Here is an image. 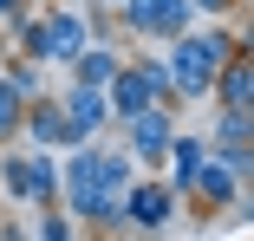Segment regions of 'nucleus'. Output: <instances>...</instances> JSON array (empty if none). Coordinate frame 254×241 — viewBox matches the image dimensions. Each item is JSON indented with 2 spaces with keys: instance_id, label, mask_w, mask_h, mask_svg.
Masks as SVG:
<instances>
[{
  "instance_id": "obj_1",
  "label": "nucleus",
  "mask_w": 254,
  "mask_h": 241,
  "mask_svg": "<svg viewBox=\"0 0 254 241\" xmlns=\"http://www.w3.org/2000/svg\"><path fill=\"white\" fill-rule=\"evenodd\" d=\"M228 53H235V26L228 20H195L176 39H163V65H170V85H176V105H209V85H215Z\"/></svg>"
},
{
  "instance_id": "obj_17",
  "label": "nucleus",
  "mask_w": 254,
  "mask_h": 241,
  "mask_svg": "<svg viewBox=\"0 0 254 241\" xmlns=\"http://www.w3.org/2000/svg\"><path fill=\"white\" fill-rule=\"evenodd\" d=\"M0 59H7V26H0Z\"/></svg>"
},
{
  "instance_id": "obj_8",
  "label": "nucleus",
  "mask_w": 254,
  "mask_h": 241,
  "mask_svg": "<svg viewBox=\"0 0 254 241\" xmlns=\"http://www.w3.org/2000/svg\"><path fill=\"white\" fill-rule=\"evenodd\" d=\"M157 98H150V85L137 78V65L124 59L111 78H105V111H111V124H124V118H137V111H150Z\"/></svg>"
},
{
  "instance_id": "obj_5",
  "label": "nucleus",
  "mask_w": 254,
  "mask_h": 241,
  "mask_svg": "<svg viewBox=\"0 0 254 241\" xmlns=\"http://www.w3.org/2000/svg\"><path fill=\"white\" fill-rule=\"evenodd\" d=\"M59 150H72V143H91V137H105V124H111V111H105V91L98 85H78V78H65L59 91Z\"/></svg>"
},
{
  "instance_id": "obj_9",
  "label": "nucleus",
  "mask_w": 254,
  "mask_h": 241,
  "mask_svg": "<svg viewBox=\"0 0 254 241\" xmlns=\"http://www.w3.org/2000/svg\"><path fill=\"white\" fill-rule=\"evenodd\" d=\"M59 202V150H26V209Z\"/></svg>"
},
{
  "instance_id": "obj_11",
  "label": "nucleus",
  "mask_w": 254,
  "mask_h": 241,
  "mask_svg": "<svg viewBox=\"0 0 254 241\" xmlns=\"http://www.w3.org/2000/svg\"><path fill=\"white\" fill-rule=\"evenodd\" d=\"M248 137H254V111H222V105H215V124L202 130L209 150H228V143H248Z\"/></svg>"
},
{
  "instance_id": "obj_12",
  "label": "nucleus",
  "mask_w": 254,
  "mask_h": 241,
  "mask_svg": "<svg viewBox=\"0 0 254 241\" xmlns=\"http://www.w3.org/2000/svg\"><path fill=\"white\" fill-rule=\"evenodd\" d=\"M0 78H7L20 98H39V91H46V65L26 59V53H7V59H0Z\"/></svg>"
},
{
  "instance_id": "obj_10",
  "label": "nucleus",
  "mask_w": 254,
  "mask_h": 241,
  "mask_svg": "<svg viewBox=\"0 0 254 241\" xmlns=\"http://www.w3.org/2000/svg\"><path fill=\"white\" fill-rule=\"evenodd\" d=\"M130 65H137V78L150 85V98H157V105H176V85H170V65H163V46H137V53H124Z\"/></svg>"
},
{
  "instance_id": "obj_16",
  "label": "nucleus",
  "mask_w": 254,
  "mask_h": 241,
  "mask_svg": "<svg viewBox=\"0 0 254 241\" xmlns=\"http://www.w3.org/2000/svg\"><path fill=\"white\" fill-rule=\"evenodd\" d=\"M33 7H39V0H0V26H13V20L33 13Z\"/></svg>"
},
{
  "instance_id": "obj_6",
  "label": "nucleus",
  "mask_w": 254,
  "mask_h": 241,
  "mask_svg": "<svg viewBox=\"0 0 254 241\" xmlns=\"http://www.w3.org/2000/svg\"><path fill=\"white\" fill-rule=\"evenodd\" d=\"M118 130H124V150H130V163H137V170H163L170 130H176V105H150V111L124 118Z\"/></svg>"
},
{
  "instance_id": "obj_15",
  "label": "nucleus",
  "mask_w": 254,
  "mask_h": 241,
  "mask_svg": "<svg viewBox=\"0 0 254 241\" xmlns=\"http://www.w3.org/2000/svg\"><path fill=\"white\" fill-rule=\"evenodd\" d=\"M189 7H195V20H235L248 0H189Z\"/></svg>"
},
{
  "instance_id": "obj_7",
  "label": "nucleus",
  "mask_w": 254,
  "mask_h": 241,
  "mask_svg": "<svg viewBox=\"0 0 254 241\" xmlns=\"http://www.w3.org/2000/svg\"><path fill=\"white\" fill-rule=\"evenodd\" d=\"M39 13H46V72H65L78 59V46L91 39L85 33V13L78 7H59V0H46Z\"/></svg>"
},
{
  "instance_id": "obj_2",
  "label": "nucleus",
  "mask_w": 254,
  "mask_h": 241,
  "mask_svg": "<svg viewBox=\"0 0 254 241\" xmlns=\"http://www.w3.org/2000/svg\"><path fill=\"white\" fill-rule=\"evenodd\" d=\"M183 209H195V215H248V176H235L222 157H202L195 163V176H189V196H183Z\"/></svg>"
},
{
  "instance_id": "obj_3",
  "label": "nucleus",
  "mask_w": 254,
  "mask_h": 241,
  "mask_svg": "<svg viewBox=\"0 0 254 241\" xmlns=\"http://www.w3.org/2000/svg\"><path fill=\"white\" fill-rule=\"evenodd\" d=\"M176 215H183L176 189H170L157 170H137L130 189H124V228H130V235H163Z\"/></svg>"
},
{
  "instance_id": "obj_13",
  "label": "nucleus",
  "mask_w": 254,
  "mask_h": 241,
  "mask_svg": "<svg viewBox=\"0 0 254 241\" xmlns=\"http://www.w3.org/2000/svg\"><path fill=\"white\" fill-rule=\"evenodd\" d=\"M20 118H26V98L0 78V143H20Z\"/></svg>"
},
{
  "instance_id": "obj_14",
  "label": "nucleus",
  "mask_w": 254,
  "mask_h": 241,
  "mask_svg": "<svg viewBox=\"0 0 254 241\" xmlns=\"http://www.w3.org/2000/svg\"><path fill=\"white\" fill-rule=\"evenodd\" d=\"M26 235H39V241H72V235H78V222H72V215L53 202V209H39V222H33Z\"/></svg>"
},
{
  "instance_id": "obj_4",
  "label": "nucleus",
  "mask_w": 254,
  "mask_h": 241,
  "mask_svg": "<svg viewBox=\"0 0 254 241\" xmlns=\"http://www.w3.org/2000/svg\"><path fill=\"white\" fill-rule=\"evenodd\" d=\"M118 20H124V39L130 46H163L176 39L183 26H195V7L189 0H118Z\"/></svg>"
}]
</instances>
